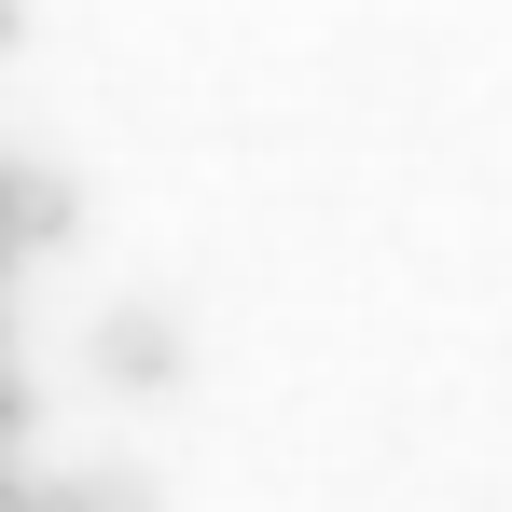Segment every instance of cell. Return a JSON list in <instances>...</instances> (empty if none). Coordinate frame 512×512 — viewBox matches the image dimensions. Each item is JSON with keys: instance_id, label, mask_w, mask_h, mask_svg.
<instances>
[{"instance_id": "obj_1", "label": "cell", "mask_w": 512, "mask_h": 512, "mask_svg": "<svg viewBox=\"0 0 512 512\" xmlns=\"http://www.w3.org/2000/svg\"><path fill=\"white\" fill-rule=\"evenodd\" d=\"M97 374H111L125 402L180 388V319H167V305H111V319H97Z\"/></svg>"}, {"instance_id": "obj_2", "label": "cell", "mask_w": 512, "mask_h": 512, "mask_svg": "<svg viewBox=\"0 0 512 512\" xmlns=\"http://www.w3.org/2000/svg\"><path fill=\"white\" fill-rule=\"evenodd\" d=\"M28 416H42V402H28V374H14V346H0V471H14V443H28Z\"/></svg>"}, {"instance_id": "obj_3", "label": "cell", "mask_w": 512, "mask_h": 512, "mask_svg": "<svg viewBox=\"0 0 512 512\" xmlns=\"http://www.w3.org/2000/svg\"><path fill=\"white\" fill-rule=\"evenodd\" d=\"M0 42H14V0H0Z\"/></svg>"}]
</instances>
